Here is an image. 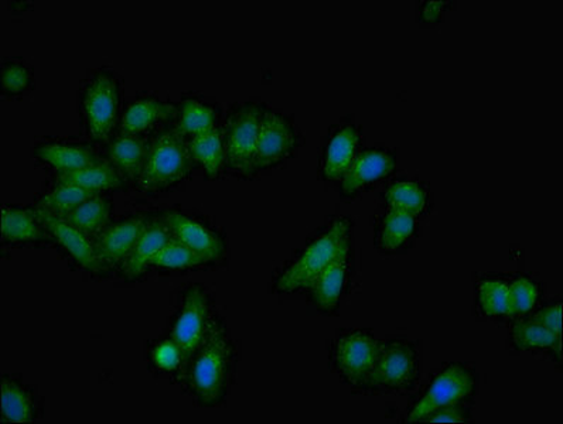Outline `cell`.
Segmentation results:
<instances>
[{"mask_svg":"<svg viewBox=\"0 0 563 424\" xmlns=\"http://www.w3.org/2000/svg\"><path fill=\"white\" fill-rule=\"evenodd\" d=\"M240 349L224 320L217 317L211 332L181 369L183 382L202 408H217L227 401L239 368Z\"/></svg>","mask_w":563,"mask_h":424,"instance_id":"6da1fadb","label":"cell"},{"mask_svg":"<svg viewBox=\"0 0 563 424\" xmlns=\"http://www.w3.org/2000/svg\"><path fill=\"white\" fill-rule=\"evenodd\" d=\"M354 223L344 215H334L302 249L276 274L272 290L278 294L306 292L330 264L353 248Z\"/></svg>","mask_w":563,"mask_h":424,"instance_id":"7a4b0ae2","label":"cell"},{"mask_svg":"<svg viewBox=\"0 0 563 424\" xmlns=\"http://www.w3.org/2000/svg\"><path fill=\"white\" fill-rule=\"evenodd\" d=\"M482 377L476 365L464 361L443 362L434 368L409 398L399 421L422 423L423 419L449 404L476 403Z\"/></svg>","mask_w":563,"mask_h":424,"instance_id":"3957f363","label":"cell"},{"mask_svg":"<svg viewBox=\"0 0 563 424\" xmlns=\"http://www.w3.org/2000/svg\"><path fill=\"white\" fill-rule=\"evenodd\" d=\"M422 343L405 335H389L383 338L377 362L357 394L407 397L417 391L422 382Z\"/></svg>","mask_w":563,"mask_h":424,"instance_id":"277c9868","label":"cell"},{"mask_svg":"<svg viewBox=\"0 0 563 424\" xmlns=\"http://www.w3.org/2000/svg\"><path fill=\"white\" fill-rule=\"evenodd\" d=\"M195 167L189 142L173 122L167 123L152 135L150 153L135 185L136 189L146 194L169 190L189 179Z\"/></svg>","mask_w":563,"mask_h":424,"instance_id":"5b68a950","label":"cell"},{"mask_svg":"<svg viewBox=\"0 0 563 424\" xmlns=\"http://www.w3.org/2000/svg\"><path fill=\"white\" fill-rule=\"evenodd\" d=\"M383 338L367 328H343L329 344V368L340 384L357 394L377 362Z\"/></svg>","mask_w":563,"mask_h":424,"instance_id":"8992f818","label":"cell"},{"mask_svg":"<svg viewBox=\"0 0 563 424\" xmlns=\"http://www.w3.org/2000/svg\"><path fill=\"white\" fill-rule=\"evenodd\" d=\"M262 101L235 103L227 113L222 125L224 135L227 170L234 172L240 179H254L256 171V145L262 115L266 110Z\"/></svg>","mask_w":563,"mask_h":424,"instance_id":"52a82bcc","label":"cell"},{"mask_svg":"<svg viewBox=\"0 0 563 424\" xmlns=\"http://www.w3.org/2000/svg\"><path fill=\"white\" fill-rule=\"evenodd\" d=\"M121 86L115 74L100 70L84 83L80 110L87 135L92 142H108L121 120Z\"/></svg>","mask_w":563,"mask_h":424,"instance_id":"ba28073f","label":"cell"},{"mask_svg":"<svg viewBox=\"0 0 563 424\" xmlns=\"http://www.w3.org/2000/svg\"><path fill=\"white\" fill-rule=\"evenodd\" d=\"M217 317L211 294L205 286L191 284L183 292L170 338L179 345L185 365L205 342Z\"/></svg>","mask_w":563,"mask_h":424,"instance_id":"9c48e42d","label":"cell"},{"mask_svg":"<svg viewBox=\"0 0 563 424\" xmlns=\"http://www.w3.org/2000/svg\"><path fill=\"white\" fill-rule=\"evenodd\" d=\"M302 145V131L296 125L294 118L284 111L266 107L256 145V171H268L284 165L292 159Z\"/></svg>","mask_w":563,"mask_h":424,"instance_id":"30bf717a","label":"cell"},{"mask_svg":"<svg viewBox=\"0 0 563 424\" xmlns=\"http://www.w3.org/2000/svg\"><path fill=\"white\" fill-rule=\"evenodd\" d=\"M399 170V153L394 147L377 143L363 147L357 159L339 181V197L345 202L357 200L365 192L393 179Z\"/></svg>","mask_w":563,"mask_h":424,"instance_id":"8fae6325","label":"cell"},{"mask_svg":"<svg viewBox=\"0 0 563 424\" xmlns=\"http://www.w3.org/2000/svg\"><path fill=\"white\" fill-rule=\"evenodd\" d=\"M363 126L352 115L344 116L330 126L320 146V180L339 185L363 150Z\"/></svg>","mask_w":563,"mask_h":424,"instance_id":"7c38bea8","label":"cell"},{"mask_svg":"<svg viewBox=\"0 0 563 424\" xmlns=\"http://www.w3.org/2000/svg\"><path fill=\"white\" fill-rule=\"evenodd\" d=\"M355 270L354 248L330 264L306 290L309 302L322 315H338L343 299L352 289Z\"/></svg>","mask_w":563,"mask_h":424,"instance_id":"4fadbf2b","label":"cell"},{"mask_svg":"<svg viewBox=\"0 0 563 424\" xmlns=\"http://www.w3.org/2000/svg\"><path fill=\"white\" fill-rule=\"evenodd\" d=\"M34 211H36L42 224L46 226L52 239L56 241V244L60 245L70 255L74 263L91 274L107 272V266L102 263L101 256L98 255L90 235L68 223L64 216L54 215L52 212L38 209H34Z\"/></svg>","mask_w":563,"mask_h":424,"instance_id":"5bb4252c","label":"cell"},{"mask_svg":"<svg viewBox=\"0 0 563 424\" xmlns=\"http://www.w3.org/2000/svg\"><path fill=\"white\" fill-rule=\"evenodd\" d=\"M421 236V220L405 212L382 209L373 219L374 248L382 255L408 253Z\"/></svg>","mask_w":563,"mask_h":424,"instance_id":"9a60e30c","label":"cell"},{"mask_svg":"<svg viewBox=\"0 0 563 424\" xmlns=\"http://www.w3.org/2000/svg\"><path fill=\"white\" fill-rule=\"evenodd\" d=\"M147 219L150 215L125 216L112 221L101 233L92 236L97 253L108 270L122 268L145 230Z\"/></svg>","mask_w":563,"mask_h":424,"instance_id":"2e32d148","label":"cell"},{"mask_svg":"<svg viewBox=\"0 0 563 424\" xmlns=\"http://www.w3.org/2000/svg\"><path fill=\"white\" fill-rule=\"evenodd\" d=\"M173 238L202 256L207 264L220 263L227 255L224 236L180 211L163 212Z\"/></svg>","mask_w":563,"mask_h":424,"instance_id":"e0dca14e","label":"cell"},{"mask_svg":"<svg viewBox=\"0 0 563 424\" xmlns=\"http://www.w3.org/2000/svg\"><path fill=\"white\" fill-rule=\"evenodd\" d=\"M507 349L511 354L547 355L562 367V337L528 317L514 319L508 323Z\"/></svg>","mask_w":563,"mask_h":424,"instance_id":"ac0fdd59","label":"cell"},{"mask_svg":"<svg viewBox=\"0 0 563 424\" xmlns=\"http://www.w3.org/2000/svg\"><path fill=\"white\" fill-rule=\"evenodd\" d=\"M177 105L161 98L145 96L128 103L121 113L117 132L130 135H153V133L175 122Z\"/></svg>","mask_w":563,"mask_h":424,"instance_id":"d6986e66","label":"cell"},{"mask_svg":"<svg viewBox=\"0 0 563 424\" xmlns=\"http://www.w3.org/2000/svg\"><path fill=\"white\" fill-rule=\"evenodd\" d=\"M382 209L405 212L415 219H427L433 209L431 185L421 179H395L379 192Z\"/></svg>","mask_w":563,"mask_h":424,"instance_id":"ffe728a7","label":"cell"},{"mask_svg":"<svg viewBox=\"0 0 563 424\" xmlns=\"http://www.w3.org/2000/svg\"><path fill=\"white\" fill-rule=\"evenodd\" d=\"M152 135H130L115 132L107 142L106 159L122 177V180L136 185L150 153Z\"/></svg>","mask_w":563,"mask_h":424,"instance_id":"44dd1931","label":"cell"},{"mask_svg":"<svg viewBox=\"0 0 563 424\" xmlns=\"http://www.w3.org/2000/svg\"><path fill=\"white\" fill-rule=\"evenodd\" d=\"M34 159L56 171L57 175H66L84 169V167L97 165L107 160L98 155L91 146L84 143L68 141H46L38 143L33 150Z\"/></svg>","mask_w":563,"mask_h":424,"instance_id":"7402d4cb","label":"cell"},{"mask_svg":"<svg viewBox=\"0 0 563 424\" xmlns=\"http://www.w3.org/2000/svg\"><path fill=\"white\" fill-rule=\"evenodd\" d=\"M172 238L165 216L163 214L150 215L135 248L132 249L131 255L128 256L125 264L120 269L122 278L126 279L128 282L140 279L151 268L153 259L161 253L163 246L169 243Z\"/></svg>","mask_w":563,"mask_h":424,"instance_id":"603a6c76","label":"cell"},{"mask_svg":"<svg viewBox=\"0 0 563 424\" xmlns=\"http://www.w3.org/2000/svg\"><path fill=\"white\" fill-rule=\"evenodd\" d=\"M474 308L478 319L493 323L514 320L508 275H482L474 284Z\"/></svg>","mask_w":563,"mask_h":424,"instance_id":"cb8c5ba5","label":"cell"},{"mask_svg":"<svg viewBox=\"0 0 563 424\" xmlns=\"http://www.w3.org/2000/svg\"><path fill=\"white\" fill-rule=\"evenodd\" d=\"M0 394V421L3 423H33L43 414V404L32 387L12 377L2 375Z\"/></svg>","mask_w":563,"mask_h":424,"instance_id":"d4e9b609","label":"cell"},{"mask_svg":"<svg viewBox=\"0 0 563 424\" xmlns=\"http://www.w3.org/2000/svg\"><path fill=\"white\" fill-rule=\"evenodd\" d=\"M2 241L8 244H38L53 239L34 209L2 205Z\"/></svg>","mask_w":563,"mask_h":424,"instance_id":"484cf974","label":"cell"},{"mask_svg":"<svg viewBox=\"0 0 563 424\" xmlns=\"http://www.w3.org/2000/svg\"><path fill=\"white\" fill-rule=\"evenodd\" d=\"M189 150L192 161L201 167L207 179L216 180L227 170V156L224 135L222 126L217 125L210 131L202 132L200 135L191 137Z\"/></svg>","mask_w":563,"mask_h":424,"instance_id":"4316f807","label":"cell"},{"mask_svg":"<svg viewBox=\"0 0 563 424\" xmlns=\"http://www.w3.org/2000/svg\"><path fill=\"white\" fill-rule=\"evenodd\" d=\"M219 108L210 102L201 101L199 98L189 97L183 98L179 105H177L173 125L189 141L191 137L219 125Z\"/></svg>","mask_w":563,"mask_h":424,"instance_id":"83f0119b","label":"cell"},{"mask_svg":"<svg viewBox=\"0 0 563 424\" xmlns=\"http://www.w3.org/2000/svg\"><path fill=\"white\" fill-rule=\"evenodd\" d=\"M56 179L73 182L84 190L101 194V192L120 190L125 187V181L118 175V171L103 160L97 165L84 167L81 170L57 175Z\"/></svg>","mask_w":563,"mask_h":424,"instance_id":"f1b7e54d","label":"cell"},{"mask_svg":"<svg viewBox=\"0 0 563 424\" xmlns=\"http://www.w3.org/2000/svg\"><path fill=\"white\" fill-rule=\"evenodd\" d=\"M93 192L84 190L73 182L58 180L46 192L38 197L34 209L52 212L54 215L66 216L81 205L84 201L91 199Z\"/></svg>","mask_w":563,"mask_h":424,"instance_id":"f546056e","label":"cell"},{"mask_svg":"<svg viewBox=\"0 0 563 424\" xmlns=\"http://www.w3.org/2000/svg\"><path fill=\"white\" fill-rule=\"evenodd\" d=\"M112 209V202L108 197L96 194L64 219L92 238L111 223Z\"/></svg>","mask_w":563,"mask_h":424,"instance_id":"4dcf8cb0","label":"cell"},{"mask_svg":"<svg viewBox=\"0 0 563 424\" xmlns=\"http://www.w3.org/2000/svg\"><path fill=\"white\" fill-rule=\"evenodd\" d=\"M514 319L527 317L543 302V286L530 275H508Z\"/></svg>","mask_w":563,"mask_h":424,"instance_id":"1f68e13d","label":"cell"},{"mask_svg":"<svg viewBox=\"0 0 563 424\" xmlns=\"http://www.w3.org/2000/svg\"><path fill=\"white\" fill-rule=\"evenodd\" d=\"M206 259L179 241L172 238L153 259L152 266L161 269L183 270L205 265Z\"/></svg>","mask_w":563,"mask_h":424,"instance_id":"d6a6232c","label":"cell"},{"mask_svg":"<svg viewBox=\"0 0 563 424\" xmlns=\"http://www.w3.org/2000/svg\"><path fill=\"white\" fill-rule=\"evenodd\" d=\"M2 92L7 96H22L33 86V70L21 60H8L0 67Z\"/></svg>","mask_w":563,"mask_h":424,"instance_id":"836d02e7","label":"cell"},{"mask_svg":"<svg viewBox=\"0 0 563 424\" xmlns=\"http://www.w3.org/2000/svg\"><path fill=\"white\" fill-rule=\"evenodd\" d=\"M152 361L163 372H181L185 367L181 349L172 338L156 345L152 353Z\"/></svg>","mask_w":563,"mask_h":424,"instance_id":"e575fe53","label":"cell"},{"mask_svg":"<svg viewBox=\"0 0 563 424\" xmlns=\"http://www.w3.org/2000/svg\"><path fill=\"white\" fill-rule=\"evenodd\" d=\"M473 406L471 402L449 404L428 414L422 423H474Z\"/></svg>","mask_w":563,"mask_h":424,"instance_id":"d590c367","label":"cell"},{"mask_svg":"<svg viewBox=\"0 0 563 424\" xmlns=\"http://www.w3.org/2000/svg\"><path fill=\"white\" fill-rule=\"evenodd\" d=\"M532 322L540 323L543 327L550 330L553 334L562 337V302L561 300H551L542 302L530 315H527Z\"/></svg>","mask_w":563,"mask_h":424,"instance_id":"8d00e7d4","label":"cell"},{"mask_svg":"<svg viewBox=\"0 0 563 424\" xmlns=\"http://www.w3.org/2000/svg\"><path fill=\"white\" fill-rule=\"evenodd\" d=\"M454 7V2H424L418 3V22L424 24V26H433L443 22L446 13Z\"/></svg>","mask_w":563,"mask_h":424,"instance_id":"74e56055","label":"cell"}]
</instances>
